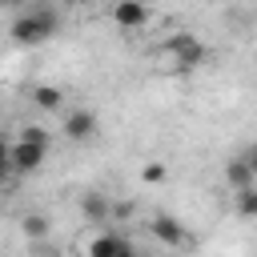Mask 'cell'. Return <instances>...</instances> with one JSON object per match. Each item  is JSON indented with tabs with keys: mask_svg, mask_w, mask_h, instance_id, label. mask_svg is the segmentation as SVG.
I'll return each instance as SVG.
<instances>
[{
	"mask_svg": "<svg viewBox=\"0 0 257 257\" xmlns=\"http://www.w3.org/2000/svg\"><path fill=\"white\" fill-rule=\"evenodd\" d=\"M225 185H229L233 193H245V189H253L257 181H253V173H249V165H245L241 157H229V161H225Z\"/></svg>",
	"mask_w": 257,
	"mask_h": 257,
	"instance_id": "obj_9",
	"label": "cell"
},
{
	"mask_svg": "<svg viewBox=\"0 0 257 257\" xmlns=\"http://www.w3.org/2000/svg\"><path fill=\"white\" fill-rule=\"evenodd\" d=\"M149 233L161 241V245H169V249H181V245H189V229L173 217V213H157L153 221H149Z\"/></svg>",
	"mask_w": 257,
	"mask_h": 257,
	"instance_id": "obj_5",
	"label": "cell"
},
{
	"mask_svg": "<svg viewBox=\"0 0 257 257\" xmlns=\"http://www.w3.org/2000/svg\"><path fill=\"white\" fill-rule=\"evenodd\" d=\"M0 181H4V173H0Z\"/></svg>",
	"mask_w": 257,
	"mask_h": 257,
	"instance_id": "obj_20",
	"label": "cell"
},
{
	"mask_svg": "<svg viewBox=\"0 0 257 257\" xmlns=\"http://www.w3.org/2000/svg\"><path fill=\"white\" fill-rule=\"evenodd\" d=\"M133 217V201H112V221H124Z\"/></svg>",
	"mask_w": 257,
	"mask_h": 257,
	"instance_id": "obj_17",
	"label": "cell"
},
{
	"mask_svg": "<svg viewBox=\"0 0 257 257\" xmlns=\"http://www.w3.org/2000/svg\"><path fill=\"white\" fill-rule=\"evenodd\" d=\"M108 16H112V24H116V28L137 32V28H145V24L153 20V8H149V4H141V0H116V4L108 8Z\"/></svg>",
	"mask_w": 257,
	"mask_h": 257,
	"instance_id": "obj_3",
	"label": "cell"
},
{
	"mask_svg": "<svg viewBox=\"0 0 257 257\" xmlns=\"http://www.w3.org/2000/svg\"><path fill=\"white\" fill-rule=\"evenodd\" d=\"M120 249H124V237H120V233H112V229H100V233L88 241V249H84V253H88V257H116Z\"/></svg>",
	"mask_w": 257,
	"mask_h": 257,
	"instance_id": "obj_10",
	"label": "cell"
},
{
	"mask_svg": "<svg viewBox=\"0 0 257 257\" xmlns=\"http://www.w3.org/2000/svg\"><path fill=\"white\" fill-rule=\"evenodd\" d=\"M60 128H64V137H68V141L84 145V141H92V137L100 133V120H96V112H92V108H68Z\"/></svg>",
	"mask_w": 257,
	"mask_h": 257,
	"instance_id": "obj_4",
	"label": "cell"
},
{
	"mask_svg": "<svg viewBox=\"0 0 257 257\" xmlns=\"http://www.w3.org/2000/svg\"><path fill=\"white\" fill-rule=\"evenodd\" d=\"M44 157H48V149H44V145L12 141V161H8V169H12V173H36V169L44 165Z\"/></svg>",
	"mask_w": 257,
	"mask_h": 257,
	"instance_id": "obj_6",
	"label": "cell"
},
{
	"mask_svg": "<svg viewBox=\"0 0 257 257\" xmlns=\"http://www.w3.org/2000/svg\"><path fill=\"white\" fill-rule=\"evenodd\" d=\"M8 161H12V141H8V137H0V173H4V177L12 173V169H8Z\"/></svg>",
	"mask_w": 257,
	"mask_h": 257,
	"instance_id": "obj_15",
	"label": "cell"
},
{
	"mask_svg": "<svg viewBox=\"0 0 257 257\" xmlns=\"http://www.w3.org/2000/svg\"><path fill=\"white\" fill-rule=\"evenodd\" d=\"M56 28H60V12L52 4H32L8 24V36L16 44H44L48 36H56Z\"/></svg>",
	"mask_w": 257,
	"mask_h": 257,
	"instance_id": "obj_1",
	"label": "cell"
},
{
	"mask_svg": "<svg viewBox=\"0 0 257 257\" xmlns=\"http://www.w3.org/2000/svg\"><path fill=\"white\" fill-rule=\"evenodd\" d=\"M116 257H137V249H133V245H128V241H124V249H120V253H116Z\"/></svg>",
	"mask_w": 257,
	"mask_h": 257,
	"instance_id": "obj_18",
	"label": "cell"
},
{
	"mask_svg": "<svg viewBox=\"0 0 257 257\" xmlns=\"http://www.w3.org/2000/svg\"><path fill=\"white\" fill-rule=\"evenodd\" d=\"M28 100L40 112H60L64 108V88H56V84H32L28 88Z\"/></svg>",
	"mask_w": 257,
	"mask_h": 257,
	"instance_id": "obj_8",
	"label": "cell"
},
{
	"mask_svg": "<svg viewBox=\"0 0 257 257\" xmlns=\"http://www.w3.org/2000/svg\"><path fill=\"white\" fill-rule=\"evenodd\" d=\"M237 157H241V161L249 165V173H253V181H257V145H245V149H241Z\"/></svg>",
	"mask_w": 257,
	"mask_h": 257,
	"instance_id": "obj_16",
	"label": "cell"
},
{
	"mask_svg": "<svg viewBox=\"0 0 257 257\" xmlns=\"http://www.w3.org/2000/svg\"><path fill=\"white\" fill-rule=\"evenodd\" d=\"M141 181L145 185H165L169 181V165L165 161H145L141 165Z\"/></svg>",
	"mask_w": 257,
	"mask_h": 257,
	"instance_id": "obj_13",
	"label": "cell"
},
{
	"mask_svg": "<svg viewBox=\"0 0 257 257\" xmlns=\"http://www.w3.org/2000/svg\"><path fill=\"white\" fill-rule=\"evenodd\" d=\"M233 209H237V217L257 221V185H253V189H245V193H233Z\"/></svg>",
	"mask_w": 257,
	"mask_h": 257,
	"instance_id": "obj_12",
	"label": "cell"
},
{
	"mask_svg": "<svg viewBox=\"0 0 257 257\" xmlns=\"http://www.w3.org/2000/svg\"><path fill=\"white\" fill-rule=\"evenodd\" d=\"M16 141H28V145H44L48 149V133L40 128V124H28V128H20V137Z\"/></svg>",
	"mask_w": 257,
	"mask_h": 257,
	"instance_id": "obj_14",
	"label": "cell"
},
{
	"mask_svg": "<svg viewBox=\"0 0 257 257\" xmlns=\"http://www.w3.org/2000/svg\"><path fill=\"white\" fill-rule=\"evenodd\" d=\"M157 56H165V60H169V68L193 72V68H201V64H205L209 48H205L193 32H173V36H165V44L157 48Z\"/></svg>",
	"mask_w": 257,
	"mask_h": 257,
	"instance_id": "obj_2",
	"label": "cell"
},
{
	"mask_svg": "<svg viewBox=\"0 0 257 257\" xmlns=\"http://www.w3.org/2000/svg\"><path fill=\"white\" fill-rule=\"evenodd\" d=\"M137 257H157V253H145V249H137Z\"/></svg>",
	"mask_w": 257,
	"mask_h": 257,
	"instance_id": "obj_19",
	"label": "cell"
},
{
	"mask_svg": "<svg viewBox=\"0 0 257 257\" xmlns=\"http://www.w3.org/2000/svg\"><path fill=\"white\" fill-rule=\"evenodd\" d=\"M80 217L88 221V225H108L112 221V201H108V193H84L80 197Z\"/></svg>",
	"mask_w": 257,
	"mask_h": 257,
	"instance_id": "obj_7",
	"label": "cell"
},
{
	"mask_svg": "<svg viewBox=\"0 0 257 257\" xmlns=\"http://www.w3.org/2000/svg\"><path fill=\"white\" fill-rule=\"evenodd\" d=\"M20 229H24V237H28L32 245H40V241H48V233H52V221H48L44 213H24Z\"/></svg>",
	"mask_w": 257,
	"mask_h": 257,
	"instance_id": "obj_11",
	"label": "cell"
}]
</instances>
